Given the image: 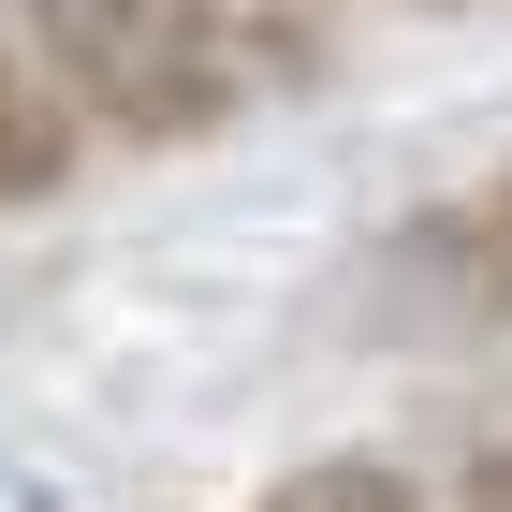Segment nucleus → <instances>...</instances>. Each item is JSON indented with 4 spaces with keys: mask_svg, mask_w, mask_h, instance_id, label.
Returning a JSON list of instances; mask_svg holds the SVG:
<instances>
[{
    "mask_svg": "<svg viewBox=\"0 0 512 512\" xmlns=\"http://www.w3.org/2000/svg\"><path fill=\"white\" fill-rule=\"evenodd\" d=\"M30 59L59 74L88 132L118 147H191L249 103V15L235 0H30Z\"/></svg>",
    "mask_w": 512,
    "mask_h": 512,
    "instance_id": "f257e3e1",
    "label": "nucleus"
},
{
    "mask_svg": "<svg viewBox=\"0 0 512 512\" xmlns=\"http://www.w3.org/2000/svg\"><path fill=\"white\" fill-rule=\"evenodd\" d=\"M74 161H88V118L59 103V74L30 59V30L0 15V220H15V205H59Z\"/></svg>",
    "mask_w": 512,
    "mask_h": 512,
    "instance_id": "f03ea898",
    "label": "nucleus"
},
{
    "mask_svg": "<svg viewBox=\"0 0 512 512\" xmlns=\"http://www.w3.org/2000/svg\"><path fill=\"white\" fill-rule=\"evenodd\" d=\"M249 512H439V498L395 469V454H308V469H278Z\"/></svg>",
    "mask_w": 512,
    "mask_h": 512,
    "instance_id": "7ed1b4c3",
    "label": "nucleus"
},
{
    "mask_svg": "<svg viewBox=\"0 0 512 512\" xmlns=\"http://www.w3.org/2000/svg\"><path fill=\"white\" fill-rule=\"evenodd\" d=\"M469 264H483V293H512V176L469 205Z\"/></svg>",
    "mask_w": 512,
    "mask_h": 512,
    "instance_id": "20e7f679",
    "label": "nucleus"
},
{
    "mask_svg": "<svg viewBox=\"0 0 512 512\" xmlns=\"http://www.w3.org/2000/svg\"><path fill=\"white\" fill-rule=\"evenodd\" d=\"M0 512H59V483H44L30 454H0Z\"/></svg>",
    "mask_w": 512,
    "mask_h": 512,
    "instance_id": "39448f33",
    "label": "nucleus"
},
{
    "mask_svg": "<svg viewBox=\"0 0 512 512\" xmlns=\"http://www.w3.org/2000/svg\"><path fill=\"white\" fill-rule=\"evenodd\" d=\"M410 15H454V0H410Z\"/></svg>",
    "mask_w": 512,
    "mask_h": 512,
    "instance_id": "423d86ee",
    "label": "nucleus"
}]
</instances>
